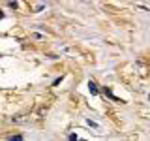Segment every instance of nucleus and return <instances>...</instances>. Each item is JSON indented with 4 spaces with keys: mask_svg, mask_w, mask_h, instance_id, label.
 <instances>
[{
    "mask_svg": "<svg viewBox=\"0 0 150 141\" xmlns=\"http://www.w3.org/2000/svg\"><path fill=\"white\" fill-rule=\"evenodd\" d=\"M88 90H90V94H92V96H98V92H100L94 81H88Z\"/></svg>",
    "mask_w": 150,
    "mask_h": 141,
    "instance_id": "f257e3e1",
    "label": "nucleus"
},
{
    "mask_svg": "<svg viewBox=\"0 0 150 141\" xmlns=\"http://www.w3.org/2000/svg\"><path fill=\"white\" fill-rule=\"evenodd\" d=\"M86 124H88V126H92V128H98V124H96V122H94V120H90V119L86 120Z\"/></svg>",
    "mask_w": 150,
    "mask_h": 141,
    "instance_id": "f03ea898",
    "label": "nucleus"
},
{
    "mask_svg": "<svg viewBox=\"0 0 150 141\" xmlns=\"http://www.w3.org/2000/svg\"><path fill=\"white\" fill-rule=\"evenodd\" d=\"M9 8H15V9H17V8H19V4L15 2V0H11V2H9Z\"/></svg>",
    "mask_w": 150,
    "mask_h": 141,
    "instance_id": "7ed1b4c3",
    "label": "nucleus"
},
{
    "mask_svg": "<svg viewBox=\"0 0 150 141\" xmlns=\"http://www.w3.org/2000/svg\"><path fill=\"white\" fill-rule=\"evenodd\" d=\"M11 141H21L23 139V135H13V137H9Z\"/></svg>",
    "mask_w": 150,
    "mask_h": 141,
    "instance_id": "20e7f679",
    "label": "nucleus"
},
{
    "mask_svg": "<svg viewBox=\"0 0 150 141\" xmlns=\"http://www.w3.org/2000/svg\"><path fill=\"white\" fill-rule=\"evenodd\" d=\"M0 19H4V11H2V9H0Z\"/></svg>",
    "mask_w": 150,
    "mask_h": 141,
    "instance_id": "39448f33",
    "label": "nucleus"
}]
</instances>
